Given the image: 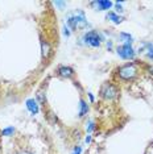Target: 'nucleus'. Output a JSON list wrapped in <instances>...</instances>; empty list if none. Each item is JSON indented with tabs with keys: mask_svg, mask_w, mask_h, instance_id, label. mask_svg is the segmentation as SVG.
Here are the masks:
<instances>
[{
	"mask_svg": "<svg viewBox=\"0 0 153 154\" xmlns=\"http://www.w3.org/2000/svg\"><path fill=\"white\" fill-rule=\"evenodd\" d=\"M149 71H151V72H153V67H151V69H149Z\"/></svg>",
	"mask_w": 153,
	"mask_h": 154,
	"instance_id": "20",
	"label": "nucleus"
},
{
	"mask_svg": "<svg viewBox=\"0 0 153 154\" xmlns=\"http://www.w3.org/2000/svg\"><path fill=\"white\" fill-rule=\"evenodd\" d=\"M91 5L95 7L98 11H108L111 7L114 5V3L108 2V0H99V2H92Z\"/></svg>",
	"mask_w": 153,
	"mask_h": 154,
	"instance_id": "6",
	"label": "nucleus"
},
{
	"mask_svg": "<svg viewBox=\"0 0 153 154\" xmlns=\"http://www.w3.org/2000/svg\"><path fill=\"white\" fill-rule=\"evenodd\" d=\"M107 19H110L114 24H120L121 20H123L119 15H116L115 12H108V13H107Z\"/></svg>",
	"mask_w": 153,
	"mask_h": 154,
	"instance_id": "12",
	"label": "nucleus"
},
{
	"mask_svg": "<svg viewBox=\"0 0 153 154\" xmlns=\"http://www.w3.org/2000/svg\"><path fill=\"white\" fill-rule=\"evenodd\" d=\"M140 51H145V53H147V57L153 59V44H144L142 48L140 49Z\"/></svg>",
	"mask_w": 153,
	"mask_h": 154,
	"instance_id": "11",
	"label": "nucleus"
},
{
	"mask_svg": "<svg viewBox=\"0 0 153 154\" xmlns=\"http://www.w3.org/2000/svg\"><path fill=\"white\" fill-rule=\"evenodd\" d=\"M120 38L124 41V44H127V45H132V42H133V38L128 33H124V32L120 33Z\"/></svg>",
	"mask_w": 153,
	"mask_h": 154,
	"instance_id": "13",
	"label": "nucleus"
},
{
	"mask_svg": "<svg viewBox=\"0 0 153 154\" xmlns=\"http://www.w3.org/2000/svg\"><path fill=\"white\" fill-rule=\"evenodd\" d=\"M92 129H94V121H90L89 122V128H87V132H92Z\"/></svg>",
	"mask_w": 153,
	"mask_h": 154,
	"instance_id": "16",
	"label": "nucleus"
},
{
	"mask_svg": "<svg viewBox=\"0 0 153 154\" xmlns=\"http://www.w3.org/2000/svg\"><path fill=\"white\" fill-rule=\"evenodd\" d=\"M83 40L86 41V44L90 45L92 48H99L100 46V42H102V36L95 32V30H90L83 36Z\"/></svg>",
	"mask_w": 153,
	"mask_h": 154,
	"instance_id": "3",
	"label": "nucleus"
},
{
	"mask_svg": "<svg viewBox=\"0 0 153 154\" xmlns=\"http://www.w3.org/2000/svg\"><path fill=\"white\" fill-rule=\"evenodd\" d=\"M13 133H15V128H13V127H8V128H5V129H3V131H2V136L11 137V136H13Z\"/></svg>",
	"mask_w": 153,
	"mask_h": 154,
	"instance_id": "14",
	"label": "nucleus"
},
{
	"mask_svg": "<svg viewBox=\"0 0 153 154\" xmlns=\"http://www.w3.org/2000/svg\"><path fill=\"white\" fill-rule=\"evenodd\" d=\"M27 108L32 115H37L40 108H38V101L36 99H28L27 100Z\"/></svg>",
	"mask_w": 153,
	"mask_h": 154,
	"instance_id": "8",
	"label": "nucleus"
},
{
	"mask_svg": "<svg viewBox=\"0 0 153 154\" xmlns=\"http://www.w3.org/2000/svg\"><path fill=\"white\" fill-rule=\"evenodd\" d=\"M100 95L104 99H114L117 95V90H116V87L110 85V83H104L102 86V88H100Z\"/></svg>",
	"mask_w": 153,
	"mask_h": 154,
	"instance_id": "5",
	"label": "nucleus"
},
{
	"mask_svg": "<svg viewBox=\"0 0 153 154\" xmlns=\"http://www.w3.org/2000/svg\"><path fill=\"white\" fill-rule=\"evenodd\" d=\"M116 51L121 59H133L135 58V50H133V48H132V45L124 44L117 48Z\"/></svg>",
	"mask_w": 153,
	"mask_h": 154,
	"instance_id": "4",
	"label": "nucleus"
},
{
	"mask_svg": "<svg viewBox=\"0 0 153 154\" xmlns=\"http://www.w3.org/2000/svg\"><path fill=\"white\" fill-rule=\"evenodd\" d=\"M87 112H89L87 103H86L83 99H81V100H79V117L86 116V115H87Z\"/></svg>",
	"mask_w": 153,
	"mask_h": 154,
	"instance_id": "10",
	"label": "nucleus"
},
{
	"mask_svg": "<svg viewBox=\"0 0 153 154\" xmlns=\"http://www.w3.org/2000/svg\"><path fill=\"white\" fill-rule=\"evenodd\" d=\"M137 74V67L135 63H127L119 69V76L124 80L133 79Z\"/></svg>",
	"mask_w": 153,
	"mask_h": 154,
	"instance_id": "2",
	"label": "nucleus"
},
{
	"mask_svg": "<svg viewBox=\"0 0 153 154\" xmlns=\"http://www.w3.org/2000/svg\"><path fill=\"white\" fill-rule=\"evenodd\" d=\"M15 154H33V153L28 152V150H19V152H16Z\"/></svg>",
	"mask_w": 153,
	"mask_h": 154,
	"instance_id": "17",
	"label": "nucleus"
},
{
	"mask_svg": "<svg viewBox=\"0 0 153 154\" xmlns=\"http://www.w3.org/2000/svg\"><path fill=\"white\" fill-rule=\"evenodd\" d=\"M67 25L71 28L73 30H76V29H83L89 25L87 20H86L83 12H76L74 15H70L67 17Z\"/></svg>",
	"mask_w": 153,
	"mask_h": 154,
	"instance_id": "1",
	"label": "nucleus"
},
{
	"mask_svg": "<svg viewBox=\"0 0 153 154\" xmlns=\"http://www.w3.org/2000/svg\"><path fill=\"white\" fill-rule=\"evenodd\" d=\"M58 75L62 76V78L69 79L74 75V70L69 67V66H61V67H58Z\"/></svg>",
	"mask_w": 153,
	"mask_h": 154,
	"instance_id": "7",
	"label": "nucleus"
},
{
	"mask_svg": "<svg viewBox=\"0 0 153 154\" xmlns=\"http://www.w3.org/2000/svg\"><path fill=\"white\" fill-rule=\"evenodd\" d=\"M82 153V148L81 146H75V149H74V152H73V154H81Z\"/></svg>",
	"mask_w": 153,
	"mask_h": 154,
	"instance_id": "15",
	"label": "nucleus"
},
{
	"mask_svg": "<svg viewBox=\"0 0 153 154\" xmlns=\"http://www.w3.org/2000/svg\"><path fill=\"white\" fill-rule=\"evenodd\" d=\"M86 142H91V137H90V136H87V137H86Z\"/></svg>",
	"mask_w": 153,
	"mask_h": 154,
	"instance_id": "19",
	"label": "nucleus"
},
{
	"mask_svg": "<svg viewBox=\"0 0 153 154\" xmlns=\"http://www.w3.org/2000/svg\"><path fill=\"white\" fill-rule=\"evenodd\" d=\"M41 50H42V57L44 58H48L50 55L52 53V48H50V45L48 41H44V40H41Z\"/></svg>",
	"mask_w": 153,
	"mask_h": 154,
	"instance_id": "9",
	"label": "nucleus"
},
{
	"mask_svg": "<svg viewBox=\"0 0 153 154\" xmlns=\"http://www.w3.org/2000/svg\"><path fill=\"white\" fill-rule=\"evenodd\" d=\"M89 97H90V101H94V100H95V99H94V95H92L91 92H89Z\"/></svg>",
	"mask_w": 153,
	"mask_h": 154,
	"instance_id": "18",
	"label": "nucleus"
}]
</instances>
